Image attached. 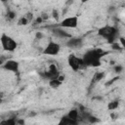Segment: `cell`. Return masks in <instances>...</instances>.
Listing matches in <instances>:
<instances>
[{
	"instance_id": "obj_1",
	"label": "cell",
	"mask_w": 125,
	"mask_h": 125,
	"mask_svg": "<svg viewBox=\"0 0 125 125\" xmlns=\"http://www.w3.org/2000/svg\"><path fill=\"white\" fill-rule=\"evenodd\" d=\"M107 52L104 51L103 49H99V48H95V49H90L88 51L85 52V54L82 57V60L87 66L90 67H99L102 62L101 60L103 57L105 56Z\"/></svg>"
},
{
	"instance_id": "obj_20",
	"label": "cell",
	"mask_w": 125,
	"mask_h": 125,
	"mask_svg": "<svg viewBox=\"0 0 125 125\" xmlns=\"http://www.w3.org/2000/svg\"><path fill=\"white\" fill-rule=\"evenodd\" d=\"M113 70H114V72H116V73H120V72H122V70H123V66L120 65V64H116V65L113 67Z\"/></svg>"
},
{
	"instance_id": "obj_22",
	"label": "cell",
	"mask_w": 125,
	"mask_h": 125,
	"mask_svg": "<svg viewBox=\"0 0 125 125\" xmlns=\"http://www.w3.org/2000/svg\"><path fill=\"white\" fill-rule=\"evenodd\" d=\"M24 17H25L29 21H31L33 20V14H32V13H30V12H29V13H26V14L24 15Z\"/></svg>"
},
{
	"instance_id": "obj_12",
	"label": "cell",
	"mask_w": 125,
	"mask_h": 125,
	"mask_svg": "<svg viewBox=\"0 0 125 125\" xmlns=\"http://www.w3.org/2000/svg\"><path fill=\"white\" fill-rule=\"evenodd\" d=\"M67 115H68L71 119H73V120L79 122V118H80L79 109H77V108H72V109H70V110L67 112Z\"/></svg>"
},
{
	"instance_id": "obj_14",
	"label": "cell",
	"mask_w": 125,
	"mask_h": 125,
	"mask_svg": "<svg viewBox=\"0 0 125 125\" xmlns=\"http://www.w3.org/2000/svg\"><path fill=\"white\" fill-rule=\"evenodd\" d=\"M0 125H18V119H16L15 117L2 119L0 121Z\"/></svg>"
},
{
	"instance_id": "obj_13",
	"label": "cell",
	"mask_w": 125,
	"mask_h": 125,
	"mask_svg": "<svg viewBox=\"0 0 125 125\" xmlns=\"http://www.w3.org/2000/svg\"><path fill=\"white\" fill-rule=\"evenodd\" d=\"M104 76H105V73L104 71H97V72H95V74L93 75V78H92V83H98L103 78H104Z\"/></svg>"
},
{
	"instance_id": "obj_24",
	"label": "cell",
	"mask_w": 125,
	"mask_h": 125,
	"mask_svg": "<svg viewBox=\"0 0 125 125\" xmlns=\"http://www.w3.org/2000/svg\"><path fill=\"white\" fill-rule=\"evenodd\" d=\"M42 21H43V19H42V18H41V17L39 16V17H37V18H36V20L34 21V23L38 24V23H41Z\"/></svg>"
},
{
	"instance_id": "obj_19",
	"label": "cell",
	"mask_w": 125,
	"mask_h": 125,
	"mask_svg": "<svg viewBox=\"0 0 125 125\" xmlns=\"http://www.w3.org/2000/svg\"><path fill=\"white\" fill-rule=\"evenodd\" d=\"M111 49H112V50H115V51H121L123 48L121 47V45H120L119 43L114 42V43L111 44Z\"/></svg>"
},
{
	"instance_id": "obj_2",
	"label": "cell",
	"mask_w": 125,
	"mask_h": 125,
	"mask_svg": "<svg viewBox=\"0 0 125 125\" xmlns=\"http://www.w3.org/2000/svg\"><path fill=\"white\" fill-rule=\"evenodd\" d=\"M98 34L104 38L107 43H109L110 45L114 42H116L117 39H119L120 37V32L119 29L116 26L113 25H104L102 27H100L98 29Z\"/></svg>"
},
{
	"instance_id": "obj_25",
	"label": "cell",
	"mask_w": 125,
	"mask_h": 125,
	"mask_svg": "<svg viewBox=\"0 0 125 125\" xmlns=\"http://www.w3.org/2000/svg\"><path fill=\"white\" fill-rule=\"evenodd\" d=\"M43 37V34L41 32H37L36 33V39H41Z\"/></svg>"
},
{
	"instance_id": "obj_8",
	"label": "cell",
	"mask_w": 125,
	"mask_h": 125,
	"mask_svg": "<svg viewBox=\"0 0 125 125\" xmlns=\"http://www.w3.org/2000/svg\"><path fill=\"white\" fill-rule=\"evenodd\" d=\"M1 67H2L3 69L7 70V71H11V72H15V73H16V72H18L19 69H20V63H19L18 61L10 59V60H7V61L1 65Z\"/></svg>"
},
{
	"instance_id": "obj_9",
	"label": "cell",
	"mask_w": 125,
	"mask_h": 125,
	"mask_svg": "<svg viewBox=\"0 0 125 125\" xmlns=\"http://www.w3.org/2000/svg\"><path fill=\"white\" fill-rule=\"evenodd\" d=\"M65 45L71 49H80L83 46V39L81 37H71L67 39Z\"/></svg>"
},
{
	"instance_id": "obj_7",
	"label": "cell",
	"mask_w": 125,
	"mask_h": 125,
	"mask_svg": "<svg viewBox=\"0 0 125 125\" xmlns=\"http://www.w3.org/2000/svg\"><path fill=\"white\" fill-rule=\"evenodd\" d=\"M78 26V17L71 16L64 18L60 22V27L62 28H76Z\"/></svg>"
},
{
	"instance_id": "obj_21",
	"label": "cell",
	"mask_w": 125,
	"mask_h": 125,
	"mask_svg": "<svg viewBox=\"0 0 125 125\" xmlns=\"http://www.w3.org/2000/svg\"><path fill=\"white\" fill-rule=\"evenodd\" d=\"M52 16H53V18L55 19V20H59V12H58V10H56V9H54L53 11H52Z\"/></svg>"
},
{
	"instance_id": "obj_15",
	"label": "cell",
	"mask_w": 125,
	"mask_h": 125,
	"mask_svg": "<svg viewBox=\"0 0 125 125\" xmlns=\"http://www.w3.org/2000/svg\"><path fill=\"white\" fill-rule=\"evenodd\" d=\"M62 82L59 79V77L56 78V79H53V80H50V81H49V85H50V87L53 88V89L59 88V87L62 85Z\"/></svg>"
},
{
	"instance_id": "obj_18",
	"label": "cell",
	"mask_w": 125,
	"mask_h": 125,
	"mask_svg": "<svg viewBox=\"0 0 125 125\" xmlns=\"http://www.w3.org/2000/svg\"><path fill=\"white\" fill-rule=\"evenodd\" d=\"M6 17H7V19L9 21H13L16 18V13L14 11H12V10H8V12L6 14Z\"/></svg>"
},
{
	"instance_id": "obj_16",
	"label": "cell",
	"mask_w": 125,
	"mask_h": 125,
	"mask_svg": "<svg viewBox=\"0 0 125 125\" xmlns=\"http://www.w3.org/2000/svg\"><path fill=\"white\" fill-rule=\"evenodd\" d=\"M118 105H119V102L117 101V100H114V101H111V102H109V104H107V108L108 109H116L117 107H118Z\"/></svg>"
},
{
	"instance_id": "obj_4",
	"label": "cell",
	"mask_w": 125,
	"mask_h": 125,
	"mask_svg": "<svg viewBox=\"0 0 125 125\" xmlns=\"http://www.w3.org/2000/svg\"><path fill=\"white\" fill-rule=\"evenodd\" d=\"M67 63L73 71H78V70L86 67L82 58H78L74 54H70L67 57Z\"/></svg>"
},
{
	"instance_id": "obj_10",
	"label": "cell",
	"mask_w": 125,
	"mask_h": 125,
	"mask_svg": "<svg viewBox=\"0 0 125 125\" xmlns=\"http://www.w3.org/2000/svg\"><path fill=\"white\" fill-rule=\"evenodd\" d=\"M52 33H53V35H54L55 37L62 38V39H69V38L72 37L67 31H65L63 28H62V27H60V26L53 28V29H52Z\"/></svg>"
},
{
	"instance_id": "obj_17",
	"label": "cell",
	"mask_w": 125,
	"mask_h": 125,
	"mask_svg": "<svg viewBox=\"0 0 125 125\" xmlns=\"http://www.w3.org/2000/svg\"><path fill=\"white\" fill-rule=\"evenodd\" d=\"M28 22H29V21H28L24 16H22V17H21V18L18 20L17 24H18V25H26V24H28Z\"/></svg>"
},
{
	"instance_id": "obj_6",
	"label": "cell",
	"mask_w": 125,
	"mask_h": 125,
	"mask_svg": "<svg viewBox=\"0 0 125 125\" xmlns=\"http://www.w3.org/2000/svg\"><path fill=\"white\" fill-rule=\"evenodd\" d=\"M61 51V46L59 43L55 42V41H49L48 44L46 45V47L44 48V50L42 51V53L44 55H49V56H57Z\"/></svg>"
},
{
	"instance_id": "obj_23",
	"label": "cell",
	"mask_w": 125,
	"mask_h": 125,
	"mask_svg": "<svg viewBox=\"0 0 125 125\" xmlns=\"http://www.w3.org/2000/svg\"><path fill=\"white\" fill-rule=\"evenodd\" d=\"M119 44L121 45V47L122 48H125V37H122V36H120L119 37Z\"/></svg>"
},
{
	"instance_id": "obj_3",
	"label": "cell",
	"mask_w": 125,
	"mask_h": 125,
	"mask_svg": "<svg viewBox=\"0 0 125 125\" xmlns=\"http://www.w3.org/2000/svg\"><path fill=\"white\" fill-rule=\"evenodd\" d=\"M0 42H1L3 50H5L7 52H14L18 47V43L16 42V40L13 37L7 35L6 33L1 34Z\"/></svg>"
},
{
	"instance_id": "obj_5",
	"label": "cell",
	"mask_w": 125,
	"mask_h": 125,
	"mask_svg": "<svg viewBox=\"0 0 125 125\" xmlns=\"http://www.w3.org/2000/svg\"><path fill=\"white\" fill-rule=\"evenodd\" d=\"M40 75L42 76V78L47 79V80L50 81V80H53V79L58 78L61 74H60V72H59V69H58L57 65L54 64V63H52V64L49 65L48 70H45L44 72H41Z\"/></svg>"
},
{
	"instance_id": "obj_11",
	"label": "cell",
	"mask_w": 125,
	"mask_h": 125,
	"mask_svg": "<svg viewBox=\"0 0 125 125\" xmlns=\"http://www.w3.org/2000/svg\"><path fill=\"white\" fill-rule=\"evenodd\" d=\"M78 121L71 119L67 114H65L62 117H61L60 121L58 122V125H78Z\"/></svg>"
}]
</instances>
